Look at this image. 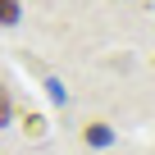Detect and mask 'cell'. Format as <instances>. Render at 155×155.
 I'll list each match as a JSON object with an SVG mask.
<instances>
[{
  "label": "cell",
  "instance_id": "obj_1",
  "mask_svg": "<svg viewBox=\"0 0 155 155\" xmlns=\"http://www.w3.org/2000/svg\"><path fill=\"white\" fill-rule=\"evenodd\" d=\"M18 23V0H0V28Z\"/></svg>",
  "mask_w": 155,
  "mask_h": 155
},
{
  "label": "cell",
  "instance_id": "obj_2",
  "mask_svg": "<svg viewBox=\"0 0 155 155\" xmlns=\"http://www.w3.org/2000/svg\"><path fill=\"white\" fill-rule=\"evenodd\" d=\"M5 123H9V91L0 87V128H5Z\"/></svg>",
  "mask_w": 155,
  "mask_h": 155
}]
</instances>
